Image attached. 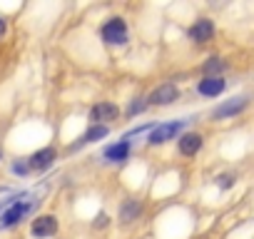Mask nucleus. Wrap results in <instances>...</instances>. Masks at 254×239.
<instances>
[{"label":"nucleus","instance_id":"f257e3e1","mask_svg":"<svg viewBox=\"0 0 254 239\" xmlns=\"http://www.w3.org/2000/svg\"><path fill=\"white\" fill-rule=\"evenodd\" d=\"M249 107H252V97H249V95H234V97L219 102V105L209 112V120H212V122H224V120H234V117L244 115Z\"/></svg>","mask_w":254,"mask_h":239},{"label":"nucleus","instance_id":"f03ea898","mask_svg":"<svg viewBox=\"0 0 254 239\" xmlns=\"http://www.w3.org/2000/svg\"><path fill=\"white\" fill-rule=\"evenodd\" d=\"M187 125H190V120H172V122H160V125H155V127L150 130L147 145H150V147L167 145L170 140H177V137L185 132Z\"/></svg>","mask_w":254,"mask_h":239},{"label":"nucleus","instance_id":"7ed1b4c3","mask_svg":"<svg viewBox=\"0 0 254 239\" xmlns=\"http://www.w3.org/2000/svg\"><path fill=\"white\" fill-rule=\"evenodd\" d=\"M25 197H28V194H25ZM25 197L15 199L10 207H5L3 212H0V229H13V227H18V224L35 209V202H28Z\"/></svg>","mask_w":254,"mask_h":239},{"label":"nucleus","instance_id":"20e7f679","mask_svg":"<svg viewBox=\"0 0 254 239\" xmlns=\"http://www.w3.org/2000/svg\"><path fill=\"white\" fill-rule=\"evenodd\" d=\"M100 35L107 45H125L127 40H130V28H127V23L122 18H110L102 25Z\"/></svg>","mask_w":254,"mask_h":239},{"label":"nucleus","instance_id":"39448f33","mask_svg":"<svg viewBox=\"0 0 254 239\" xmlns=\"http://www.w3.org/2000/svg\"><path fill=\"white\" fill-rule=\"evenodd\" d=\"M214 35H217V25H214L212 18H199V20H194V23L190 25V30H187V38H190L194 45H207V43L214 40Z\"/></svg>","mask_w":254,"mask_h":239},{"label":"nucleus","instance_id":"423d86ee","mask_svg":"<svg viewBox=\"0 0 254 239\" xmlns=\"http://www.w3.org/2000/svg\"><path fill=\"white\" fill-rule=\"evenodd\" d=\"M177 100H180V87L175 82H162L160 87H155L147 95L150 107H167V105H175Z\"/></svg>","mask_w":254,"mask_h":239},{"label":"nucleus","instance_id":"0eeeda50","mask_svg":"<svg viewBox=\"0 0 254 239\" xmlns=\"http://www.w3.org/2000/svg\"><path fill=\"white\" fill-rule=\"evenodd\" d=\"M117 117H120V107L115 102L102 100V102L92 105V110H90V125H107L110 127V122H115Z\"/></svg>","mask_w":254,"mask_h":239},{"label":"nucleus","instance_id":"6e6552de","mask_svg":"<svg viewBox=\"0 0 254 239\" xmlns=\"http://www.w3.org/2000/svg\"><path fill=\"white\" fill-rule=\"evenodd\" d=\"M60 229V222L55 214H38L30 224V234L35 239H48V237H55Z\"/></svg>","mask_w":254,"mask_h":239},{"label":"nucleus","instance_id":"1a4fd4ad","mask_svg":"<svg viewBox=\"0 0 254 239\" xmlns=\"http://www.w3.org/2000/svg\"><path fill=\"white\" fill-rule=\"evenodd\" d=\"M202 147H204V137L199 132H182L177 137V150L182 157H194V155H199Z\"/></svg>","mask_w":254,"mask_h":239},{"label":"nucleus","instance_id":"9d476101","mask_svg":"<svg viewBox=\"0 0 254 239\" xmlns=\"http://www.w3.org/2000/svg\"><path fill=\"white\" fill-rule=\"evenodd\" d=\"M142 212H145V204H142L140 199H125V202L120 204V212H117L120 224H122V227L135 224V222L142 217Z\"/></svg>","mask_w":254,"mask_h":239},{"label":"nucleus","instance_id":"9b49d317","mask_svg":"<svg viewBox=\"0 0 254 239\" xmlns=\"http://www.w3.org/2000/svg\"><path fill=\"white\" fill-rule=\"evenodd\" d=\"M55 160H58V150L55 147H43V150H38V152H33L28 157L33 172H48L55 165Z\"/></svg>","mask_w":254,"mask_h":239},{"label":"nucleus","instance_id":"f8f14e48","mask_svg":"<svg viewBox=\"0 0 254 239\" xmlns=\"http://www.w3.org/2000/svg\"><path fill=\"white\" fill-rule=\"evenodd\" d=\"M224 90H227V80L224 77H202L197 82V95L207 97V100H214V97L224 95Z\"/></svg>","mask_w":254,"mask_h":239},{"label":"nucleus","instance_id":"ddd939ff","mask_svg":"<svg viewBox=\"0 0 254 239\" xmlns=\"http://www.w3.org/2000/svg\"><path fill=\"white\" fill-rule=\"evenodd\" d=\"M130 150H132V142L122 137L120 142L107 145V147L102 150V160H105V162H112V165H120V162H125L127 157H130Z\"/></svg>","mask_w":254,"mask_h":239},{"label":"nucleus","instance_id":"4468645a","mask_svg":"<svg viewBox=\"0 0 254 239\" xmlns=\"http://www.w3.org/2000/svg\"><path fill=\"white\" fill-rule=\"evenodd\" d=\"M227 70H229V62H227L222 55H209V58L199 65L202 77H224Z\"/></svg>","mask_w":254,"mask_h":239},{"label":"nucleus","instance_id":"2eb2a0df","mask_svg":"<svg viewBox=\"0 0 254 239\" xmlns=\"http://www.w3.org/2000/svg\"><path fill=\"white\" fill-rule=\"evenodd\" d=\"M107 135H110V127H107V125H90V127L85 130L82 140H80L77 145H72V150H77V147H85V145H95V142L105 140Z\"/></svg>","mask_w":254,"mask_h":239},{"label":"nucleus","instance_id":"dca6fc26","mask_svg":"<svg viewBox=\"0 0 254 239\" xmlns=\"http://www.w3.org/2000/svg\"><path fill=\"white\" fill-rule=\"evenodd\" d=\"M237 179H239V177H237L234 172H219V175L214 177V184H217L222 192H229V189L237 184Z\"/></svg>","mask_w":254,"mask_h":239},{"label":"nucleus","instance_id":"f3484780","mask_svg":"<svg viewBox=\"0 0 254 239\" xmlns=\"http://www.w3.org/2000/svg\"><path fill=\"white\" fill-rule=\"evenodd\" d=\"M147 107H150V105H147V97H135V100H130V105H127V117H137V115H142Z\"/></svg>","mask_w":254,"mask_h":239},{"label":"nucleus","instance_id":"a211bd4d","mask_svg":"<svg viewBox=\"0 0 254 239\" xmlns=\"http://www.w3.org/2000/svg\"><path fill=\"white\" fill-rule=\"evenodd\" d=\"M10 170H13V175H18V177H25V175H30V172H33L28 160H15V162L10 165Z\"/></svg>","mask_w":254,"mask_h":239},{"label":"nucleus","instance_id":"6ab92c4d","mask_svg":"<svg viewBox=\"0 0 254 239\" xmlns=\"http://www.w3.org/2000/svg\"><path fill=\"white\" fill-rule=\"evenodd\" d=\"M107 224H110V217H107L105 212H100V214L95 217V222H92V229H107Z\"/></svg>","mask_w":254,"mask_h":239},{"label":"nucleus","instance_id":"aec40b11","mask_svg":"<svg viewBox=\"0 0 254 239\" xmlns=\"http://www.w3.org/2000/svg\"><path fill=\"white\" fill-rule=\"evenodd\" d=\"M5 33H8V23H5L3 18H0V40L5 38Z\"/></svg>","mask_w":254,"mask_h":239},{"label":"nucleus","instance_id":"412c9836","mask_svg":"<svg viewBox=\"0 0 254 239\" xmlns=\"http://www.w3.org/2000/svg\"><path fill=\"white\" fill-rule=\"evenodd\" d=\"M0 160H3V150H0Z\"/></svg>","mask_w":254,"mask_h":239}]
</instances>
